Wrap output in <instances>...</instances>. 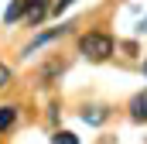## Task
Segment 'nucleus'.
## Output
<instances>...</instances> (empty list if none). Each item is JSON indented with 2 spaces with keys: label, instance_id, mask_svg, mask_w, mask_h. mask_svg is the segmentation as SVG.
Here are the masks:
<instances>
[{
  "label": "nucleus",
  "instance_id": "nucleus-1",
  "mask_svg": "<svg viewBox=\"0 0 147 144\" xmlns=\"http://www.w3.org/2000/svg\"><path fill=\"white\" fill-rule=\"evenodd\" d=\"M79 48H82V55L86 58H92V62H106L113 55V38L103 35V31H92V35H86L79 41Z\"/></svg>",
  "mask_w": 147,
  "mask_h": 144
},
{
  "label": "nucleus",
  "instance_id": "nucleus-2",
  "mask_svg": "<svg viewBox=\"0 0 147 144\" xmlns=\"http://www.w3.org/2000/svg\"><path fill=\"white\" fill-rule=\"evenodd\" d=\"M48 14H51V0H28V7H24V21L28 24H41Z\"/></svg>",
  "mask_w": 147,
  "mask_h": 144
},
{
  "label": "nucleus",
  "instance_id": "nucleus-3",
  "mask_svg": "<svg viewBox=\"0 0 147 144\" xmlns=\"http://www.w3.org/2000/svg\"><path fill=\"white\" fill-rule=\"evenodd\" d=\"M130 120H137V124H144V120H147V89H144V93H137V96L130 100Z\"/></svg>",
  "mask_w": 147,
  "mask_h": 144
},
{
  "label": "nucleus",
  "instance_id": "nucleus-4",
  "mask_svg": "<svg viewBox=\"0 0 147 144\" xmlns=\"http://www.w3.org/2000/svg\"><path fill=\"white\" fill-rule=\"evenodd\" d=\"M69 28L72 24H62V28H55V31H45V35H38L31 45H28V55L34 52V48H41V45H48V41H55V38H62V35H69Z\"/></svg>",
  "mask_w": 147,
  "mask_h": 144
},
{
  "label": "nucleus",
  "instance_id": "nucleus-5",
  "mask_svg": "<svg viewBox=\"0 0 147 144\" xmlns=\"http://www.w3.org/2000/svg\"><path fill=\"white\" fill-rule=\"evenodd\" d=\"M24 7H28V0H14V3L3 10V21H7V24H10V21H21V17H24Z\"/></svg>",
  "mask_w": 147,
  "mask_h": 144
},
{
  "label": "nucleus",
  "instance_id": "nucleus-6",
  "mask_svg": "<svg viewBox=\"0 0 147 144\" xmlns=\"http://www.w3.org/2000/svg\"><path fill=\"white\" fill-rule=\"evenodd\" d=\"M17 124V107H0V130H10Z\"/></svg>",
  "mask_w": 147,
  "mask_h": 144
},
{
  "label": "nucleus",
  "instance_id": "nucleus-7",
  "mask_svg": "<svg viewBox=\"0 0 147 144\" xmlns=\"http://www.w3.org/2000/svg\"><path fill=\"white\" fill-rule=\"evenodd\" d=\"M82 120H86V124H103V120H106V110L103 107H89L82 113Z\"/></svg>",
  "mask_w": 147,
  "mask_h": 144
},
{
  "label": "nucleus",
  "instance_id": "nucleus-8",
  "mask_svg": "<svg viewBox=\"0 0 147 144\" xmlns=\"http://www.w3.org/2000/svg\"><path fill=\"white\" fill-rule=\"evenodd\" d=\"M51 144H79V137H75L72 130H58V134L51 137Z\"/></svg>",
  "mask_w": 147,
  "mask_h": 144
},
{
  "label": "nucleus",
  "instance_id": "nucleus-9",
  "mask_svg": "<svg viewBox=\"0 0 147 144\" xmlns=\"http://www.w3.org/2000/svg\"><path fill=\"white\" fill-rule=\"evenodd\" d=\"M75 0H55V3H51V14H62V10H65V7H72Z\"/></svg>",
  "mask_w": 147,
  "mask_h": 144
},
{
  "label": "nucleus",
  "instance_id": "nucleus-10",
  "mask_svg": "<svg viewBox=\"0 0 147 144\" xmlns=\"http://www.w3.org/2000/svg\"><path fill=\"white\" fill-rule=\"evenodd\" d=\"M7 82H10V69H7V65H3V62H0V89H3V86H7Z\"/></svg>",
  "mask_w": 147,
  "mask_h": 144
},
{
  "label": "nucleus",
  "instance_id": "nucleus-11",
  "mask_svg": "<svg viewBox=\"0 0 147 144\" xmlns=\"http://www.w3.org/2000/svg\"><path fill=\"white\" fill-rule=\"evenodd\" d=\"M137 31H147V17H144V21H140V24H137Z\"/></svg>",
  "mask_w": 147,
  "mask_h": 144
},
{
  "label": "nucleus",
  "instance_id": "nucleus-12",
  "mask_svg": "<svg viewBox=\"0 0 147 144\" xmlns=\"http://www.w3.org/2000/svg\"><path fill=\"white\" fill-rule=\"evenodd\" d=\"M144 75H147V62H144Z\"/></svg>",
  "mask_w": 147,
  "mask_h": 144
}]
</instances>
